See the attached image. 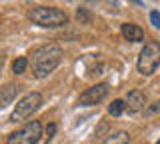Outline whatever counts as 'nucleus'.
Instances as JSON below:
<instances>
[{
    "label": "nucleus",
    "instance_id": "15",
    "mask_svg": "<svg viewBox=\"0 0 160 144\" xmlns=\"http://www.w3.org/2000/svg\"><path fill=\"white\" fill-rule=\"evenodd\" d=\"M54 132H56V124H48V128H46V134H48V140L54 136Z\"/></svg>",
    "mask_w": 160,
    "mask_h": 144
},
{
    "label": "nucleus",
    "instance_id": "12",
    "mask_svg": "<svg viewBox=\"0 0 160 144\" xmlns=\"http://www.w3.org/2000/svg\"><path fill=\"white\" fill-rule=\"evenodd\" d=\"M26 68H28V58L26 56H20V58H16V60L12 62V72L14 74H24Z\"/></svg>",
    "mask_w": 160,
    "mask_h": 144
},
{
    "label": "nucleus",
    "instance_id": "14",
    "mask_svg": "<svg viewBox=\"0 0 160 144\" xmlns=\"http://www.w3.org/2000/svg\"><path fill=\"white\" fill-rule=\"evenodd\" d=\"M150 22L154 24V28H158V30H160V12H156V10L150 12Z\"/></svg>",
    "mask_w": 160,
    "mask_h": 144
},
{
    "label": "nucleus",
    "instance_id": "6",
    "mask_svg": "<svg viewBox=\"0 0 160 144\" xmlns=\"http://www.w3.org/2000/svg\"><path fill=\"white\" fill-rule=\"evenodd\" d=\"M108 84L106 82H98V84H92L90 88H86L78 98V104L80 106H96L108 96Z\"/></svg>",
    "mask_w": 160,
    "mask_h": 144
},
{
    "label": "nucleus",
    "instance_id": "17",
    "mask_svg": "<svg viewBox=\"0 0 160 144\" xmlns=\"http://www.w3.org/2000/svg\"><path fill=\"white\" fill-rule=\"evenodd\" d=\"M156 144H160V140H158V142H156Z\"/></svg>",
    "mask_w": 160,
    "mask_h": 144
},
{
    "label": "nucleus",
    "instance_id": "16",
    "mask_svg": "<svg viewBox=\"0 0 160 144\" xmlns=\"http://www.w3.org/2000/svg\"><path fill=\"white\" fill-rule=\"evenodd\" d=\"M158 110H160V100H158V102H154V106H150V108H148V112H150V114H154V112H158Z\"/></svg>",
    "mask_w": 160,
    "mask_h": 144
},
{
    "label": "nucleus",
    "instance_id": "13",
    "mask_svg": "<svg viewBox=\"0 0 160 144\" xmlns=\"http://www.w3.org/2000/svg\"><path fill=\"white\" fill-rule=\"evenodd\" d=\"M76 18H78V22L80 24H90V14L86 12V8H76Z\"/></svg>",
    "mask_w": 160,
    "mask_h": 144
},
{
    "label": "nucleus",
    "instance_id": "9",
    "mask_svg": "<svg viewBox=\"0 0 160 144\" xmlns=\"http://www.w3.org/2000/svg\"><path fill=\"white\" fill-rule=\"evenodd\" d=\"M120 32H122V36L126 38V40H130V42H142L144 40V30L138 26V24L126 22V24H122Z\"/></svg>",
    "mask_w": 160,
    "mask_h": 144
},
{
    "label": "nucleus",
    "instance_id": "10",
    "mask_svg": "<svg viewBox=\"0 0 160 144\" xmlns=\"http://www.w3.org/2000/svg\"><path fill=\"white\" fill-rule=\"evenodd\" d=\"M102 144H130V134L124 132V130L114 132V134H110Z\"/></svg>",
    "mask_w": 160,
    "mask_h": 144
},
{
    "label": "nucleus",
    "instance_id": "2",
    "mask_svg": "<svg viewBox=\"0 0 160 144\" xmlns=\"http://www.w3.org/2000/svg\"><path fill=\"white\" fill-rule=\"evenodd\" d=\"M28 18L40 28H62L68 24V14L56 6H36L30 10Z\"/></svg>",
    "mask_w": 160,
    "mask_h": 144
},
{
    "label": "nucleus",
    "instance_id": "4",
    "mask_svg": "<svg viewBox=\"0 0 160 144\" xmlns=\"http://www.w3.org/2000/svg\"><path fill=\"white\" fill-rule=\"evenodd\" d=\"M42 102H44V98H42V94H40V92H30V94H26V96H22L16 102L14 112L10 114V122L28 120V118L32 116L40 106H42Z\"/></svg>",
    "mask_w": 160,
    "mask_h": 144
},
{
    "label": "nucleus",
    "instance_id": "7",
    "mask_svg": "<svg viewBox=\"0 0 160 144\" xmlns=\"http://www.w3.org/2000/svg\"><path fill=\"white\" fill-rule=\"evenodd\" d=\"M126 110L128 114H136L140 110H144V106H146V94L140 92V90H130L126 94Z\"/></svg>",
    "mask_w": 160,
    "mask_h": 144
},
{
    "label": "nucleus",
    "instance_id": "11",
    "mask_svg": "<svg viewBox=\"0 0 160 144\" xmlns=\"http://www.w3.org/2000/svg\"><path fill=\"white\" fill-rule=\"evenodd\" d=\"M124 110H126V102H124V100H112V104L108 106V114H110V116H120Z\"/></svg>",
    "mask_w": 160,
    "mask_h": 144
},
{
    "label": "nucleus",
    "instance_id": "8",
    "mask_svg": "<svg viewBox=\"0 0 160 144\" xmlns=\"http://www.w3.org/2000/svg\"><path fill=\"white\" fill-rule=\"evenodd\" d=\"M18 92H20V86H18V84H14V82L2 86V88H0V106H4V108L10 106V104L16 100Z\"/></svg>",
    "mask_w": 160,
    "mask_h": 144
},
{
    "label": "nucleus",
    "instance_id": "3",
    "mask_svg": "<svg viewBox=\"0 0 160 144\" xmlns=\"http://www.w3.org/2000/svg\"><path fill=\"white\" fill-rule=\"evenodd\" d=\"M160 66V42L150 40L144 44V48L138 54L136 68L142 76H152Z\"/></svg>",
    "mask_w": 160,
    "mask_h": 144
},
{
    "label": "nucleus",
    "instance_id": "1",
    "mask_svg": "<svg viewBox=\"0 0 160 144\" xmlns=\"http://www.w3.org/2000/svg\"><path fill=\"white\" fill-rule=\"evenodd\" d=\"M32 74L34 78L42 80V78L50 76L62 62V48L58 44H42L32 52Z\"/></svg>",
    "mask_w": 160,
    "mask_h": 144
},
{
    "label": "nucleus",
    "instance_id": "5",
    "mask_svg": "<svg viewBox=\"0 0 160 144\" xmlns=\"http://www.w3.org/2000/svg\"><path fill=\"white\" fill-rule=\"evenodd\" d=\"M42 138V124L38 120H30L16 132L8 134L6 144H38Z\"/></svg>",
    "mask_w": 160,
    "mask_h": 144
}]
</instances>
